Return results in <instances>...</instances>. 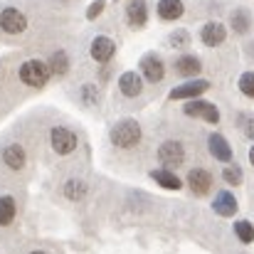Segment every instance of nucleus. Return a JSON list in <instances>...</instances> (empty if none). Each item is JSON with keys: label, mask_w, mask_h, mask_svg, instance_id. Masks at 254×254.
Masks as SVG:
<instances>
[{"label": "nucleus", "mask_w": 254, "mask_h": 254, "mask_svg": "<svg viewBox=\"0 0 254 254\" xmlns=\"http://www.w3.org/2000/svg\"><path fill=\"white\" fill-rule=\"evenodd\" d=\"M188 185L195 195H205L210 188H212V175L205 168H192L188 173Z\"/></svg>", "instance_id": "9"}, {"label": "nucleus", "mask_w": 254, "mask_h": 254, "mask_svg": "<svg viewBox=\"0 0 254 254\" xmlns=\"http://www.w3.org/2000/svg\"><path fill=\"white\" fill-rule=\"evenodd\" d=\"M183 111H185L188 116L202 119V121H207V124H217V121H220V111H217V106L210 104V101H202V99H192V101H188Z\"/></svg>", "instance_id": "4"}, {"label": "nucleus", "mask_w": 254, "mask_h": 254, "mask_svg": "<svg viewBox=\"0 0 254 254\" xmlns=\"http://www.w3.org/2000/svg\"><path fill=\"white\" fill-rule=\"evenodd\" d=\"M207 148H210L212 158H217L222 163H230L232 161V146L227 143V138L222 133H212L210 141H207Z\"/></svg>", "instance_id": "8"}, {"label": "nucleus", "mask_w": 254, "mask_h": 254, "mask_svg": "<svg viewBox=\"0 0 254 254\" xmlns=\"http://www.w3.org/2000/svg\"><path fill=\"white\" fill-rule=\"evenodd\" d=\"M126 15H128L131 27H143V25H146V20H148L146 0H131V2H128V7H126Z\"/></svg>", "instance_id": "15"}, {"label": "nucleus", "mask_w": 254, "mask_h": 254, "mask_svg": "<svg viewBox=\"0 0 254 254\" xmlns=\"http://www.w3.org/2000/svg\"><path fill=\"white\" fill-rule=\"evenodd\" d=\"M0 27L10 35H20L27 27V17L17 10V7H5L0 12Z\"/></svg>", "instance_id": "6"}, {"label": "nucleus", "mask_w": 254, "mask_h": 254, "mask_svg": "<svg viewBox=\"0 0 254 254\" xmlns=\"http://www.w3.org/2000/svg\"><path fill=\"white\" fill-rule=\"evenodd\" d=\"M161 20H178L183 15V0H158Z\"/></svg>", "instance_id": "18"}, {"label": "nucleus", "mask_w": 254, "mask_h": 254, "mask_svg": "<svg viewBox=\"0 0 254 254\" xmlns=\"http://www.w3.org/2000/svg\"><path fill=\"white\" fill-rule=\"evenodd\" d=\"M225 37H227V32H225V27H222L220 22H207V25L200 30V40H202L207 47H217V45H222Z\"/></svg>", "instance_id": "12"}, {"label": "nucleus", "mask_w": 254, "mask_h": 254, "mask_svg": "<svg viewBox=\"0 0 254 254\" xmlns=\"http://www.w3.org/2000/svg\"><path fill=\"white\" fill-rule=\"evenodd\" d=\"M141 72H143V77L148 79V82H161L163 79V74H166V67H163V62L156 57V55H146L143 60H141Z\"/></svg>", "instance_id": "10"}, {"label": "nucleus", "mask_w": 254, "mask_h": 254, "mask_svg": "<svg viewBox=\"0 0 254 254\" xmlns=\"http://www.w3.org/2000/svg\"><path fill=\"white\" fill-rule=\"evenodd\" d=\"M200 69H202V64H200V60L192 57V55H183V57L175 62V72L183 74V77H195V74H200Z\"/></svg>", "instance_id": "17"}, {"label": "nucleus", "mask_w": 254, "mask_h": 254, "mask_svg": "<svg viewBox=\"0 0 254 254\" xmlns=\"http://www.w3.org/2000/svg\"><path fill=\"white\" fill-rule=\"evenodd\" d=\"M109 136H111V143L114 146H119V148H133L141 141V126L133 119H124V121H119L111 128Z\"/></svg>", "instance_id": "1"}, {"label": "nucleus", "mask_w": 254, "mask_h": 254, "mask_svg": "<svg viewBox=\"0 0 254 254\" xmlns=\"http://www.w3.org/2000/svg\"><path fill=\"white\" fill-rule=\"evenodd\" d=\"M170 45H173V47L188 45V32H185V30H178V32H173V37H170Z\"/></svg>", "instance_id": "30"}, {"label": "nucleus", "mask_w": 254, "mask_h": 254, "mask_svg": "<svg viewBox=\"0 0 254 254\" xmlns=\"http://www.w3.org/2000/svg\"><path fill=\"white\" fill-rule=\"evenodd\" d=\"M82 99H84V104L94 106V104L99 101V91H96V86H91V84L82 86Z\"/></svg>", "instance_id": "27"}, {"label": "nucleus", "mask_w": 254, "mask_h": 254, "mask_svg": "<svg viewBox=\"0 0 254 254\" xmlns=\"http://www.w3.org/2000/svg\"><path fill=\"white\" fill-rule=\"evenodd\" d=\"M240 89H242L245 96L254 99V72H245V74L240 77Z\"/></svg>", "instance_id": "25"}, {"label": "nucleus", "mask_w": 254, "mask_h": 254, "mask_svg": "<svg viewBox=\"0 0 254 254\" xmlns=\"http://www.w3.org/2000/svg\"><path fill=\"white\" fill-rule=\"evenodd\" d=\"M114 52H116V45H114V40H109V37H104V35H99L94 42H91V57L96 60V62H109L111 57H114Z\"/></svg>", "instance_id": "11"}, {"label": "nucleus", "mask_w": 254, "mask_h": 254, "mask_svg": "<svg viewBox=\"0 0 254 254\" xmlns=\"http://www.w3.org/2000/svg\"><path fill=\"white\" fill-rule=\"evenodd\" d=\"M119 89H121V94L124 96H138L141 94V89H143V79L136 74V72H124L121 74V79H119Z\"/></svg>", "instance_id": "14"}, {"label": "nucleus", "mask_w": 254, "mask_h": 254, "mask_svg": "<svg viewBox=\"0 0 254 254\" xmlns=\"http://www.w3.org/2000/svg\"><path fill=\"white\" fill-rule=\"evenodd\" d=\"M64 195H67L69 200H82L86 195V185L82 180H67V183H64Z\"/></svg>", "instance_id": "23"}, {"label": "nucleus", "mask_w": 254, "mask_h": 254, "mask_svg": "<svg viewBox=\"0 0 254 254\" xmlns=\"http://www.w3.org/2000/svg\"><path fill=\"white\" fill-rule=\"evenodd\" d=\"M32 254H47V252H40V250H37V252H32Z\"/></svg>", "instance_id": "32"}, {"label": "nucleus", "mask_w": 254, "mask_h": 254, "mask_svg": "<svg viewBox=\"0 0 254 254\" xmlns=\"http://www.w3.org/2000/svg\"><path fill=\"white\" fill-rule=\"evenodd\" d=\"M235 235H237V240H240L242 245H252L254 242V225L247 222V220L235 222Z\"/></svg>", "instance_id": "21"}, {"label": "nucleus", "mask_w": 254, "mask_h": 254, "mask_svg": "<svg viewBox=\"0 0 254 254\" xmlns=\"http://www.w3.org/2000/svg\"><path fill=\"white\" fill-rule=\"evenodd\" d=\"M50 143H52L55 153L69 156V153L77 148V136H74L69 128H64V126H55V128L50 131Z\"/></svg>", "instance_id": "3"}, {"label": "nucleus", "mask_w": 254, "mask_h": 254, "mask_svg": "<svg viewBox=\"0 0 254 254\" xmlns=\"http://www.w3.org/2000/svg\"><path fill=\"white\" fill-rule=\"evenodd\" d=\"M240 126L245 128V136L254 138V119L252 116H242V119H240Z\"/></svg>", "instance_id": "29"}, {"label": "nucleus", "mask_w": 254, "mask_h": 254, "mask_svg": "<svg viewBox=\"0 0 254 254\" xmlns=\"http://www.w3.org/2000/svg\"><path fill=\"white\" fill-rule=\"evenodd\" d=\"M225 180H227L230 185H240V183H242V168H237V166L225 168Z\"/></svg>", "instance_id": "26"}, {"label": "nucleus", "mask_w": 254, "mask_h": 254, "mask_svg": "<svg viewBox=\"0 0 254 254\" xmlns=\"http://www.w3.org/2000/svg\"><path fill=\"white\" fill-rule=\"evenodd\" d=\"M232 27H235V32H247V27H250V17H247L245 10H237V12L232 15Z\"/></svg>", "instance_id": "24"}, {"label": "nucleus", "mask_w": 254, "mask_h": 254, "mask_svg": "<svg viewBox=\"0 0 254 254\" xmlns=\"http://www.w3.org/2000/svg\"><path fill=\"white\" fill-rule=\"evenodd\" d=\"M158 161H161L163 168H178V166H183V161H185V148H183V143L166 141V143L158 148Z\"/></svg>", "instance_id": "5"}, {"label": "nucleus", "mask_w": 254, "mask_h": 254, "mask_svg": "<svg viewBox=\"0 0 254 254\" xmlns=\"http://www.w3.org/2000/svg\"><path fill=\"white\" fill-rule=\"evenodd\" d=\"M50 69H52V74H67V69H69V57L64 55V52H55L52 57H50Z\"/></svg>", "instance_id": "22"}, {"label": "nucleus", "mask_w": 254, "mask_h": 254, "mask_svg": "<svg viewBox=\"0 0 254 254\" xmlns=\"http://www.w3.org/2000/svg\"><path fill=\"white\" fill-rule=\"evenodd\" d=\"M207 89H210V82H205V79H192V82H188V84L175 86V89L170 91V99H173V101H178V99H195V96H200V94L207 91Z\"/></svg>", "instance_id": "7"}, {"label": "nucleus", "mask_w": 254, "mask_h": 254, "mask_svg": "<svg viewBox=\"0 0 254 254\" xmlns=\"http://www.w3.org/2000/svg\"><path fill=\"white\" fill-rule=\"evenodd\" d=\"M151 178H153L158 185L168 188V190H180V188H183V180H180L175 173H168V170H153Z\"/></svg>", "instance_id": "19"}, {"label": "nucleus", "mask_w": 254, "mask_h": 254, "mask_svg": "<svg viewBox=\"0 0 254 254\" xmlns=\"http://www.w3.org/2000/svg\"><path fill=\"white\" fill-rule=\"evenodd\" d=\"M2 161H5V166H7V168H12V170L25 168V161H27L25 148H22V146H17V143L7 146V148L2 151Z\"/></svg>", "instance_id": "16"}, {"label": "nucleus", "mask_w": 254, "mask_h": 254, "mask_svg": "<svg viewBox=\"0 0 254 254\" xmlns=\"http://www.w3.org/2000/svg\"><path fill=\"white\" fill-rule=\"evenodd\" d=\"M15 212H17L15 200H12L10 195H2V197H0V227H7V225L15 220Z\"/></svg>", "instance_id": "20"}, {"label": "nucleus", "mask_w": 254, "mask_h": 254, "mask_svg": "<svg viewBox=\"0 0 254 254\" xmlns=\"http://www.w3.org/2000/svg\"><path fill=\"white\" fill-rule=\"evenodd\" d=\"M50 72H52L50 64H45V62H40V60H27V62L20 67V79H22L27 86L40 89V86L47 84Z\"/></svg>", "instance_id": "2"}, {"label": "nucleus", "mask_w": 254, "mask_h": 254, "mask_svg": "<svg viewBox=\"0 0 254 254\" xmlns=\"http://www.w3.org/2000/svg\"><path fill=\"white\" fill-rule=\"evenodd\" d=\"M212 210H215L220 217H232V215L237 212V200H235V195L227 192V190L217 192V197H215V202H212Z\"/></svg>", "instance_id": "13"}, {"label": "nucleus", "mask_w": 254, "mask_h": 254, "mask_svg": "<svg viewBox=\"0 0 254 254\" xmlns=\"http://www.w3.org/2000/svg\"><path fill=\"white\" fill-rule=\"evenodd\" d=\"M104 7H106L104 0H94V2L89 5V10H86V17H89V20H96V17L104 12Z\"/></svg>", "instance_id": "28"}, {"label": "nucleus", "mask_w": 254, "mask_h": 254, "mask_svg": "<svg viewBox=\"0 0 254 254\" xmlns=\"http://www.w3.org/2000/svg\"><path fill=\"white\" fill-rule=\"evenodd\" d=\"M250 163L254 166V146H252V151H250Z\"/></svg>", "instance_id": "31"}]
</instances>
